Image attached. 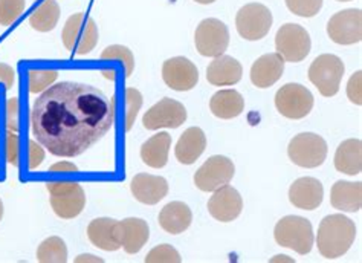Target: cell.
Segmentation results:
<instances>
[{"label": "cell", "instance_id": "cell-20", "mask_svg": "<svg viewBox=\"0 0 362 263\" xmlns=\"http://www.w3.org/2000/svg\"><path fill=\"white\" fill-rule=\"evenodd\" d=\"M88 238L103 251H117L121 248V222L110 218L93 219L88 227Z\"/></svg>", "mask_w": 362, "mask_h": 263}, {"label": "cell", "instance_id": "cell-11", "mask_svg": "<svg viewBox=\"0 0 362 263\" xmlns=\"http://www.w3.org/2000/svg\"><path fill=\"white\" fill-rule=\"evenodd\" d=\"M194 43L197 52L204 57H218L223 55L230 45L228 26L218 18H205L194 33Z\"/></svg>", "mask_w": 362, "mask_h": 263}, {"label": "cell", "instance_id": "cell-13", "mask_svg": "<svg viewBox=\"0 0 362 263\" xmlns=\"http://www.w3.org/2000/svg\"><path fill=\"white\" fill-rule=\"evenodd\" d=\"M327 34L337 45H355L362 40V13L359 8L338 11L327 22Z\"/></svg>", "mask_w": 362, "mask_h": 263}, {"label": "cell", "instance_id": "cell-39", "mask_svg": "<svg viewBox=\"0 0 362 263\" xmlns=\"http://www.w3.org/2000/svg\"><path fill=\"white\" fill-rule=\"evenodd\" d=\"M45 159V152L43 148L35 143V141H31L30 143V168L31 170H35L39 168Z\"/></svg>", "mask_w": 362, "mask_h": 263}, {"label": "cell", "instance_id": "cell-12", "mask_svg": "<svg viewBox=\"0 0 362 263\" xmlns=\"http://www.w3.org/2000/svg\"><path fill=\"white\" fill-rule=\"evenodd\" d=\"M235 175V165L228 156L214 155L208 158L194 173V184L201 192H216L230 184Z\"/></svg>", "mask_w": 362, "mask_h": 263}, {"label": "cell", "instance_id": "cell-32", "mask_svg": "<svg viewBox=\"0 0 362 263\" xmlns=\"http://www.w3.org/2000/svg\"><path fill=\"white\" fill-rule=\"evenodd\" d=\"M59 78V72L51 71V69H33L30 71V92L31 93H39L45 92L47 88H51Z\"/></svg>", "mask_w": 362, "mask_h": 263}, {"label": "cell", "instance_id": "cell-36", "mask_svg": "<svg viewBox=\"0 0 362 263\" xmlns=\"http://www.w3.org/2000/svg\"><path fill=\"white\" fill-rule=\"evenodd\" d=\"M126 105H127V114H126V129L132 130L133 123L139 114V109L142 106V95L141 92L135 88L126 89Z\"/></svg>", "mask_w": 362, "mask_h": 263}, {"label": "cell", "instance_id": "cell-21", "mask_svg": "<svg viewBox=\"0 0 362 263\" xmlns=\"http://www.w3.org/2000/svg\"><path fill=\"white\" fill-rule=\"evenodd\" d=\"M242 75L240 62L230 55H218L206 68V80L213 86H233L242 80Z\"/></svg>", "mask_w": 362, "mask_h": 263}, {"label": "cell", "instance_id": "cell-3", "mask_svg": "<svg viewBox=\"0 0 362 263\" xmlns=\"http://www.w3.org/2000/svg\"><path fill=\"white\" fill-rule=\"evenodd\" d=\"M274 239L280 247L289 248L298 255H309L315 242L312 223L301 216H284L274 228Z\"/></svg>", "mask_w": 362, "mask_h": 263}, {"label": "cell", "instance_id": "cell-7", "mask_svg": "<svg viewBox=\"0 0 362 263\" xmlns=\"http://www.w3.org/2000/svg\"><path fill=\"white\" fill-rule=\"evenodd\" d=\"M51 193V206L62 219H74L84 210L86 193L83 187L74 181H55L46 184Z\"/></svg>", "mask_w": 362, "mask_h": 263}, {"label": "cell", "instance_id": "cell-22", "mask_svg": "<svg viewBox=\"0 0 362 263\" xmlns=\"http://www.w3.org/2000/svg\"><path fill=\"white\" fill-rule=\"evenodd\" d=\"M206 148V136L201 127H188L175 147L176 159L184 165L194 164Z\"/></svg>", "mask_w": 362, "mask_h": 263}, {"label": "cell", "instance_id": "cell-44", "mask_svg": "<svg viewBox=\"0 0 362 263\" xmlns=\"http://www.w3.org/2000/svg\"><path fill=\"white\" fill-rule=\"evenodd\" d=\"M283 260H288V262H295L292 259H288V256H275L271 262H283Z\"/></svg>", "mask_w": 362, "mask_h": 263}, {"label": "cell", "instance_id": "cell-14", "mask_svg": "<svg viewBox=\"0 0 362 263\" xmlns=\"http://www.w3.org/2000/svg\"><path fill=\"white\" fill-rule=\"evenodd\" d=\"M187 117V109L182 103L173 98H162L146 112L142 126L147 130L177 129L185 123Z\"/></svg>", "mask_w": 362, "mask_h": 263}, {"label": "cell", "instance_id": "cell-19", "mask_svg": "<svg viewBox=\"0 0 362 263\" xmlns=\"http://www.w3.org/2000/svg\"><path fill=\"white\" fill-rule=\"evenodd\" d=\"M130 192L138 202L146 205H155L167 196L168 182L162 176L139 173L132 180Z\"/></svg>", "mask_w": 362, "mask_h": 263}, {"label": "cell", "instance_id": "cell-28", "mask_svg": "<svg viewBox=\"0 0 362 263\" xmlns=\"http://www.w3.org/2000/svg\"><path fill=\"white\" fill-rule=\"evenodd\" d=\"M171 147V135L159 132L141 146L142 163L151 168H162L168 163V152Z\"/></svg>", "mask_w": 362, "mask_h": 263}, {"label": "cell", "instance_id": "cell-30", "mask_svg": "<svg viewBox=\"0 0 362 263\" xmlns=\"http://www.w3.org/2000/svg\"><path fill=\"white\" fill-rule=\"evenodd\" d=\"M37 260L42 263H66L68 262V247L62 238H47L37 248Z\"/></svg>", "mask_w": 362, "mask_h": 263}, {"label": "cell", "instance_id": "cell-45", "mask_svg": "<svg viewBox=\"0 0 362 263\" xmlns=\"http://www.w3.org/2000/svg\"><path fill=\"white\" fill-rule=\"evenodd\" d=\"M194 2L201 4V5H211V4L216 2V0H194Z\"/></svg>", "mask_w": 362, "mask_h": 263}, {"label": "cell", "instance_id": "cell-31", "mask_svg": "<svg viewBox=\"0 0 362 263\" xmlns=\"http://www.w3.org/2000/svg\"><path fill=\"white\" fill-rule=\"evenodd\" d=\"M101 60H121L126 66V75L130 77L135 71V57L127 46L122 45H110L101 52Z\"/></svg>", "mask_w": 362, "mask_h": 263}, {"label": "cell", "instance_id": "cell-2", "mask_svg": "<svg viewBox=\"0 0 362 263\" xmlns=\"http://www.w3.org/2000/svg\"><path fill=\"white\" fill-rule=\"evenodd\" d=\"M356 239V225L344 214L326 216L320 223L317 245L322 257L338 259L344 256Z\"/></svg>", "mask_w": 362, "mask_h": 263}, {"label": "cell", "instance_id": "cell-35", "mask_svg": "<svg viewBox=\"0 0 362 263\" xmlns=\"http://www.w3.org/2000/svg\"><path fill=\"white\" fill-rule=\"evenodd\" d=\"M25 0H0V25H13L25 11Z\"/></svg>", "mask_w": 362, "mask_h": 263}, {"label": "cell", "instance_id": "cell-6", "mask_svg": "<svg viewBox=\"0 0 362 263\" xmlns=\"http://www.w3.org/2000/svg\"><path fill=\"white\" fill-rule=\"evenodd\" d=\"M329 147L322 136L304 132L295 135L288 146V156L291 161L303 168H317L324 164Z\"/></svg>", "mask_w": 362, "mask_h": 263}, {"label": "cell", "instance_id": "cell-24", "mask_svg": "<svg viewBox=\"0 0 362 263\" xmlns=\"http://www.w3.org/2000/svg\"><path fill=\"white\" fill-rule=\"evenodd\" d=\"M193 222L192 209L180 201L168 202L159 213L160 228L168 234H180L189 228Z\"/></svg>", "mask_w": 362, "mask_h": 263}, {"label": "cell", "instance_id": "cell-46", "mask_svg": "<svg viewBox=\"0 0 362 263\" xmlns=\"http://www.w3.org/2000/svg\"><path fill=\"white\" fill-rule=\"evenodd\" d=\"M4 219V202L0 199V221Z\"/></svg>", "mask_w": 362, "mask_h": 263}, {"label": "cell", "instance_id": "cell-17", "mask_svg": "<svg viewBox=\"0 0 362 263\" xmlns=\"http://www.w3.org/2000/svg\"><path fill=\"white\" fill-rule=\"evenodd\" d=\"M324 187L317 177L304 176L289 187V201L295 209L313 211L322 204Z\"/></svg>", "mask_w": 362, "mask_h": 263}, {"label": "cell", "instance_id": "cell-5", "mask_svg": "<svg viewBox=\"0 0 362 263\" xmlns=\"http://www.w3.org/2000/svg\"><path fill=\"white\" fill-rule=\"evenodd\" d=\"M346 74V64L338 55L321 54L312 62L309 68V80L322 97H335L342 77Z\"/></svg>", "mask_w": 362, "mask_h": 263}, {"label": "cell", "instance_id": "cell-26", "mask_svg": "<svg viewBox=\"0 0 362 263\" xmlns=\"http://www.w3.org/2000/svg\"><path fill=\"white\" fill-rule=\"evenodd\" d=\"M150 239V228L146 221L127 218L121 221V247L127 255H136Z\"/></svg>", "mask_w": 362, "mask_h": 263}, {"label": "cell", "instance_id": "cell-1", "mask_svg": "<svg viewBox=\"0 0 362 263\" xmlns=\"http://www.w3.org/2000/svg\"><path fill=\"white\" fill-rule=\"evenodd\" d=\"M115 105L103 90L84 83L62 81L34 101L31 129L49 153L75 158L112 129Z\"/></svg>", "mask_w": 362, "mask_h": 263}, {"label": "cell", "instance_id": "cell-34", "mask_svg": "<svg viewBox=\"0 0 362 263\" xmlns=\"http://www.w3.org/2000/svg\"><path fill=\"white\" fill-rule=\"evenodd\" d=\"M146 263H180L182 257H180L179 251L173 248L168 243H162V245L155 247L151 250L144 259Z\"/></svg>", "mask_w": 362, "mask_h": 263}, {"label": "cell", "instance_id": "cell-29", "mask_svg": "<svg viewBox=\"0 0 362 263\" xmlns=\"http://www.w3.org/2000/svg\"><path fill=\"white\" fill-rule=\"evenodd\" d=\"M60 5L57 0H45L30 16V25L39 33H49L59 23Z\"/></svg>", "mask_w": 362, "mask_h": 263}, {"label": "cell", "instance_id": "cell-15", "mask_svg": "<svg viewBox=\"0 0 362 263\" xmlns=\"http://www.w3.org/2000/svg\"><path fill=\"white\" fill-rule=\"evenodd\" d=\"M162 80L170 89L187 92L199 83V71L193 62L185 57L168 59L162 64Z\"/></svg>", "mask_w": 362, "mask_h": 263}, {"label": "cell", "instance_id": "cell-9", "mask_svg": "<svg viewBox=\"0 0 362 263\" xmlns=\"http://www.w3.org/2000/svg\"><path fill=\"white\" fill-rule=\"evenodd\" d=\"M275 49L284 62L300 63L308 57L312 49L309 33L301 25L286 23L275 34Z\"/></svg>", "mask_w": 362, "mask_h": 263}, {"label": "cell", "instance_id": "cell-43", "mask_svg": "<svg viewBox=\"0 0 362 263\" xmlns=\"http://www.w3.org/2000/svg\"><path fill=\"white\" fill-rule=\"evenodd\" d=\"M75 262H77V263H81V262H100V263H103L104 260L100 259V257H95L92 255H81V256L75 259Z\"/></svg>", "mask_w": 362, "mask_h": 263}, {"label": "cell", "instance_id": "cell-42", "mask_svg": "<svg viewBox=\"0 0 362 263\" xmlns=\"http://www.w3.org/2000/svg\"><path fill=\"white\" fill-rule=\"evenodd\" d=\"M49 172H52V173H75V172H78V167L72 163L63 161V163H57V164L51 165Z\"/></svg>", "mask_w": 362, "mask_h": 263}, {"label": "cell", "instance_id": "cell-25", "mask_svg": "<svg viewBox=\"0 0 362 263\" xmlns=\"http://www.w3.org/2000/svg\"><path fill=\"white\" fill-rule=\"evenodd\" d=\"M333 164L339 173L349 176L361 175L362 172V143L358 138L346 139L338 146Z\"/></svg>", "mask_w": 362, "mask_h": 263}, {"label": "cell", "instance_id": "cell-40", "mask_svg": "<svg viewBox=\"0 0 362 263\" xmlns=\"http://www.w3.org/2000/svg\"><path fill=\"white\" fill-rule=\"evenodd\" d=\"M0 81L5 83L6 89L13 88L14 83V69L11 66H8L5 63H0Z\"/></svg>", "mask_w": 362, "mask_h": 263}, {"label": "cell", "instance_id": "cell-4", "mask_svg": "<svg viewBox=\"0 0 362 263\" xmlns=\"http://www.w3.org/2000/svg\"><path fill=\"white\" fill-rule=\"evenodd\" d=\"M62 39L66 49L86 55L92 52L98 43V26L92 17L77 13L66 21Z\"/></svg>", "mask_w": 362, "mask_h": 263}, {"label": "cell", "instance_id": "cell-10", "mask_svg": "<svg viewBox=\"0 0 362 263\" xmlns=\"http://www.w3.org/2000/svg\"><path fill=\"white\" fill-rule=\"evenodd\" d=\"M312 92L298 83H288L275 93V107L280 114L289 119L306 118L313 109Z\"/></svg>", "mask_w": 362, "mask_h": 263}, {"label": "cell", "instance_id": "cell-23", "mask_svg": "<svg viewBox=\"0 0 362 263\" xmlns=\"http://www.w3.org/2000/svg\"><path fill=\"white\" fill-rule=\"evenodd\" d=\"M330 204L342 213H358L362 206V182H335L330 190Z\"/></svg>", "mask_w": 362, "mask_h": 263}, {"label": "cell", "instance_id": "cell-47", "mask_svg": "<svg viewBox=\"0 0 362 263\" xmlns=\"http://www.w3.org/2000/svg\"><path fill=\"white\" fill-rule=\"evenodd\" d=\"M337 2H351V0H337Z\"/></svg>", "mask_w": 362, "mask_h": 263}, {"label": "cell", "instance_id": "cell-33", "mask_svg": "<svg viewBox=\"0 0 362 263\" xmlns=\"http://www.w3.org/2000/svg\"><path fill=\"white\" fill-rule=\"evenodd\" d=\"M284 2L289 11L295 16L309 18L321 11L324 0H284Z\"/></svg>", "mask_w": 362, "mask_h": 263}, {"label": "cell", "instance_id": "cell-8", "mask_svg": "<svg viewBox=\"0 0 362 263\" xmlns=\"http://www.w3.org/2000/svg\"><path fill=\"white\" fill-rule=\"evenodd\" d=\"M274 23L271 9L263 4H247L235 16L237 33L245 40L257 42L269 34Z\"/></svg>", "mask_w": 362, "mask_h": 263}, {"label": "cell", "instance_id": "cell-16", "mask_svg": "<svg viewBox=\"0 0 362 263\" xmlns=\"http://www.w3.org/2000/svg\"><path fill=\"white\" fill-rule=\"evenodd\" d=\"M243 199L240 193L231 185H223L213 192L211 199L208 201V211L218 222H233L242 214Z\"/></svg>", "mask_w": 362, "mask_h": 263}, {"label": "cell", "instance_id": "cell-37", "mask_svg": "<svg viewBox=\"0 0 362 263\" xmlns=\"http://www.w3.org/2000/svg\"><path fill=\"white\" fill-rule=\"evenodd\" d=\"M347 97L356 106L362 105V72L356 71L347 83Z\"/></svg>", "mask_w": 362, "mask_h": 263}, {"label": "cell", "instance_id": "cell-18", "mask_svg": "<svg viewBox=\"0 0 362 263\" xmlns=\"http://www.w3.org/2000/svg\"><path fill=\"white\" fill-rule=\"evenodd\" d=\"M286 62L277 52L264 54L262 57L257 59L252 66L250 77L255 88L259 89H268L277 83L284 72Z\"/></svg>", "mask_w": 362, "mask_h": 263}, {"label": "cell", "instance_id": "cell-27", "mask_svg": "<svg viewBox=\"0 0 362 263\" xmlns=\"http://www.w3.org/2000/svg\"><path fill=\"white\" fill-rule=\"evenodd\" d=\"M209 109L217 118L233 119L242 115L245 110V98L240 92L234 89L218 90L209 100Z\"/></svg>", "mask_w": 362, "mask_h": 263}, {"label": "cell", "instance_id": "cell-38", "mask_svg": "<svg viewBox=\"0 0 362 263\" xmlns=\"http://www.w3.org/2000/svg\"><path fill=\"white\" fill-rule=\"evenodd\" d=\"M6 155H8V161L11 163L14 167L18 165V138L16 135V132H9L8 139H6Z\"/></svg>", "mask_w": 362, "mask_h": 263}, {"label": "cell", "instance_id": "cell-41", "mask_svg": "<svg viewBox=\"0 0 362 263\" xmlns=\"http://www.w3.org/2000/svg\"><path fill=\"white\" fill-rule=\"evenodd\" d=\"M17 98H11L8 101V126L13 132H17Z\"/></svg>", "mask_w": 362, "mask_h": 263}]
</instances>
